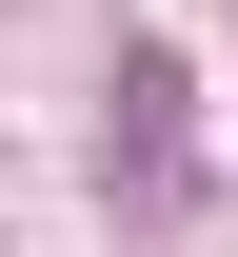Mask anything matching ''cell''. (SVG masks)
<instances>
[]
</instances>
